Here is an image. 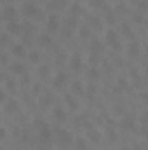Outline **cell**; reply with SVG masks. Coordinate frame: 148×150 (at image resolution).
<instances>
[{"mask_svg":"<svg viewBox=\"0 0 148 150\" xmlns=\"http://www.w3.org/2000/svg\"><path fill=\"white\" fill-rule=\"evenodd\" d=\"M38 44H42V45L51 44V38H49V35H42V37H38Z\"/></svg>","mask_w":148,"mask_h":150,"instance_id":"cell-19","label":"cell"},{"mask_svg":"<svg viewBox=\"0 0 148 150\" xmlns=\"http://www.w3.org/2000/svg\"><path fill=\"white\" fill-rule=\"evenodd\" d=\"M16 14H18V11L14 9V5H5L4 11H2V16H4V19H5L7 23L14 21V19H16Z\"/></svg>","mask_w":148,"mask_h":150,"instance_id":"cell-1","label":"cell"},{"mask_svg":"<svg viewBox=\"0 0 148 150\" xmlns=\"http://www.w3.org/2000/svg\"><path fill=\"white\" fill-rule=\"evenodd\" d=\"M25 70H26V68H25L23 63H14V65L11 67V72H12L14 75H23L25 74Z\"/></svg>","mask_w":148,"mask_h":150,"instance_id":"cell-9","label":"cell"},{"mask_svg":"<svg viewBox=\"0 0 148 150\" xmlns=\"http://www.w3.org/2000/svg\"><path fill=\"white\" fill-rule=\"evenodd\" d=\"M58 28H59V21H58V16H56V14L49 16V18H47V30H49V32H56Z\"/></svg>","mask_w":148,"mask_h":150,"instance_id":"cell-4","label":"cell"},{"mask_svg":"<svg viewBox=\"0 0 148 150\" xmlns=\"http://www.w3.org/2000/svg\"><path fill=\"white\" fill-rule=\"evenodd\" d=\"M28 58H30V61L37 63L38 59H40V54H38L37 51H30V52H28Z\"/></svg>","mask_w":148,"mask_h":150,"instance_id":"cell-15","label":"cell"},{"mask_svg":"<svg viewBox=\"0 0 148 150\" xmlns=\"http://www.w3.org/2000/svg\"><path fill=\"white\" fill-rule=\"evenodd\" d=\"M23 14L25 16H28V18H32V16H35V14H38V7L35 5V4H25L23 5Z\"/></svg>","mask_w":148,"mask_h":150,"instance_id":"cell-3","label":"cell"},{"mask_svg":"<svg viewBox=\"0 0 148 150\" xmlns=\"http://www.w3.org/2000/svg\"><path fill=\"white\" fill-rule=\"evenodd\" d=\"M66 74H58L56 75V79H54V87H61L65 82H66Z\"/></svg>","mask_w":148,"mask_h":150,"instance_id":"cell-10","label":"cell"},{"mask_svg":"<svg viewBox=\"0 0 148 150\" xmlns=\"http://www.w3.org/2000/svg\"><path fill=\"white\" fill-rule=\"evenodd\" d=\"M49 72V68L47 67H44V68H40V74H47Z\"/></svg>","mask_w":148,"mask_h":150,"instance_id":"cell-28","label":"cell"},{"mask_svg":"<svg viewBox=\"0 0 148 150\" xmlns=\"http://www.w3.org/2000/svg\"><path fill=\"white\" fill-rule=\"evenodd\" d=\"M80 67H82V58L78 54H75L73 58H72V68L73 70H80Z\"/></svg>","mask_w":148,"mask_h":150,"instance_id":"cell-11","label":"cell"},{"mask_svg":"<svg viewBox=\"0 0 148 150\" xmlns=\"http://www.w3.org/2000/svg\"><path fill=\"white\" fill-rule=\"evenodd\" d=\"M73 91L77 93V94H82V93H84V86H82L78 80H77V82H73Z\"/></svg>","mask_w":148,"mask_h":150,"instance_id":"cell-18","label":"cell"},{"mask_svg":"<svg viewBox=\"0 0 148 150\" xmlns=\"http://www.w3.org/2000/svg\"><path fill=\"white\" fill-rule=\"evenodd\" d=\"M11 52H12L14 56H18V58H23V56H26V49H25V45H23V44H16V45H12Z\"/></svg>","mask_w":148,"mask_h":150,"instance_id":"cell-5","label":"cell"},{"mask_svg":"<svg viewBox=\"0 0 148 150\" xmlns=\"http://www.w3.org/2000/svg\"><path fill=\"white\" fill-rule=\"evenodd\" d=\"M122 126H125V127H132V126H134V117H125V119L122 120Z\"/></svg>","mask_w":148,"mask_h":150,"instance_id":"cell-16","label":"cell"},{"mask_svg":"<svg viewBox=\"0 0 148 150\" xmlns=\"http://www.w3.org/2000/svg\"><path fill=\"white\" fill-rule=\"evenodd\" d=\"M129 54H131V56H138V54H140L138 44H131V45H129Z\"/></svg>","mask_w":148,"mask_h":150,"instance_id":"cell-14","label":"cell"},{"mask_svg":"<svg viewBox=\"0 0 148 150\" xmlns=\"http://www.w3.org/2000/svg\"><path fill=\"white\" fill-rule=\"evenodd\" d=\"M91 77H92V79H96V77H98V75H96V70H91Z\"/></svg>","mask_w":148,"mask_h":150,"instance_id":"cell-29","label":"cell"},{"mask_svg":"<svg viewBox=\"0 0 148 150\" xmlns=\"http://www.w3.org/2000/svg\"><path fill=\"white\" fill-rule=\"evenodd\" d=\"M77 147H78V149H84V147H85V145H84V140H82V138H78V140H77Z\"/></svg>","mask_w":148,"mask_h":150,"instance_id":"cell-25","label":"cell"},{"mask_svg":"<svg viewBox=\"0 0 148 150\" xmlns=\"http://www.w3.org/2000/svg\"><path fill=\"white\" fill-rule=\"evenodd\" d=\"M72 12H80V7H78V4H73V7H72Z\"/></svg>","mask_w":148,"mask_h":150,"instance_id":"cell-26","label":"cell"},{"mask_svg":"<svg viewBox=\"0 0 148 150\" xmlns=\"http://www.w3.org/2000/svg\"><path fill=\"white\" fill-rule=\"evenodd\" d=\"M92 51H94V52H96V51L101 52V42H99V40H94V42H92Z\"/></svg>","mask_w":148,"mask_h":150,"instance_id":"cell-20","label":"cell"},{"mask_svg":"<svg viewBox=\"0 0 148 150\" xmlns=\"http://www.w3.org/2000/svg\"><path fill=\"white\" fill-rule=\"evenodd\" d=\"M33 126L40 131L42 127H45V126H47V122H45V120H42V119H35V120H33Z\"/></svg>","mask_w":148,"mask_h":150,"instance_id":"cell-17","label":"cell"},{"mask_svg":"<svg viewBox=\"0 0 148 150\" xmlns=\"http://www.w3.org/2000/svg\"><path fill=\"white\" fill-rule=\"evenodd\" d=\"M65 101H66V103H68V107H70V108H73V110L78 107V105H77V101H75V98L72 96V94H66V96H65Z\"/></svg>","mask_w":148,"mask_h":150,"instance_id":"cell-13","label":"cell"},{"mask_svg":"<svg viewBox=\"0 0 148 150\" xmlns=\"http://www.w3.org/2000/svg\"><path fill=\"white\" fill-rule=\"evenodd\" d=\"M106 42L113 45V49H120V42H118V35H117V32L108 30V32H106Z\"/></svg>","mask_w":148,"mask_h":150,"instance_id":"cell-2","label":"cell"},{"mask_svg":"<svg viewBox=\"0 0 148 150\" xmlns=\"http://www.w3.org/2000/svg\"><path fill=\"white\" fill-rule=\"evenodd\" d=\"M7 110H16V101H9V105H7Z\"/></svg>","mask_w":148,"mask_h":150,"instance_id":"cell-23","label":"cell"},{"mask_svg":"<svg viewBox=\"0 0 148 150\" xmlns=\"http://www.w3.org/2000/svg\"><path fill=\"white\" fill-rule=\"evenodd\" d=\"M122 32H124V33H125L127 37H131V35H132V33H131V28H129V26H125V25L122 26Z\"/></svg>","mask_w":148,"mask_h":150,"instance_id":"cell-22","label":"cell"},{"mask_svg":"<svg viewBox=\"0 0 148 150\" xmlns=\"http://www.w3.org/2000/svg\"><path fill=\"white\" fill-rule=\"evenodd\" d=\"M91 2H92V4H94V5H96V7H98V5H101V4H103V0H91Z\"/></svg>","mask_w":148,"mask_h":150,"instance_id":"cell-27","label":"cell"},{"mask_svg":"<svg viewBox=\"0 0 148 150\" xmlns=\"http://www.w3.org/2000/svg\"><path fill=\"white\" fill-rule=\"evenodd\" d=\"M7 32L14 33V35H19L21 33V25L16 23V21H11V23H7Z\"/></svg>","mask_w":148,"mask_h":150,"instance_id":"cell-6","label":"cell"},{"mask_svg":"<svg viewBox=\"0 0 148 150\" xmlns=\"http://www.w3.org/2000/svg\"><path fill=\"white\" fill-rule=\"evenodd\" d=\"M56 134H58V136H59L63 142H70V140H72V136H70V134H68L65 129H56Z\"/></svg>","mask_w":148,"mask_h":150,"instance_id":"cell-12","label":"cell"},{"mask_svg":"<svg viewBox=\"0 0 148 150\" xmlns=\"http://www.w3.org/2000/svg\"><path fill=\"white\" fill-rule=\"evenodd\" d=\"M145 122H148V112L145 113Z\"/></svg>","mask_w":148,"mask_h":150,"instance_id":"cell-30","label":"cell"},{"mask_svg":"<svg viewBox=\"0 0 148 150\" xmlns=\"http://www.w3.org/2000/svg\"><path fill=\"white\" fill-rule=\"evenodd\" d=\"M38 133H40V140H44V142H49V140L52 138V131H51V127H49V126L42 127Z\"/></svg>","mask_w":148,"mask_h":150,"instance_id":"cell-8","label":"cell"},{"mask_svg":"<svg viewBox=\"0 0 148 150\" xmlns=\"http://www.w3.org/2000/svg\"><path fill=\"white\" fill-rule=\"evenodd\" d=\"M89 134H91V138H92V140H94V142H96V140H99V133H98V134H96V133H94V131H91V133H89Z\"/></svg>","mask_w":148,"mask_h":150,"instance_id":"cell-24","label":"cell"},{"mask_svg":"<svg viewBox=\"0 0 148 150\" xmlns=\"http://www.w3.org/2000/svg\"><path fill=\"white\" fill-rule=\"evenodd\" d=\"M147 54H148V47H147Z\"/></svg>","mask_w":148,"mask_h":150,"instance_id":"cell-31","label":"cell"},{"mask_svg":"<svg viewBox=\"0 0 148 150\" xmlns=\"http://www.w3.org/2000/svg\"><path fill=\"white\" fill-rule=\"evenodd\" d=\"M52 115H54V119L59 120V122H65V120H66V112H65L63 108H59V107H56V108L52 110Z\"/></svg>","mask_w":148,"mask_h":150,"instance_id":"cell-7","label":"cell"},{"mask_svg":"<svg viewBox=\"0 0 148 150\" xmlns=\"http://www.w3.org/2000/svg\"><path fill=\"white\" fill-rule=\"evenodd\" d=\"M80 37L87 38V37H89V30H87V28H82V30H80Z\"/></svg>","mask_w":148,"mask_h":150,"instance_id":"cell-21","label":"cell"}]
</instances>
